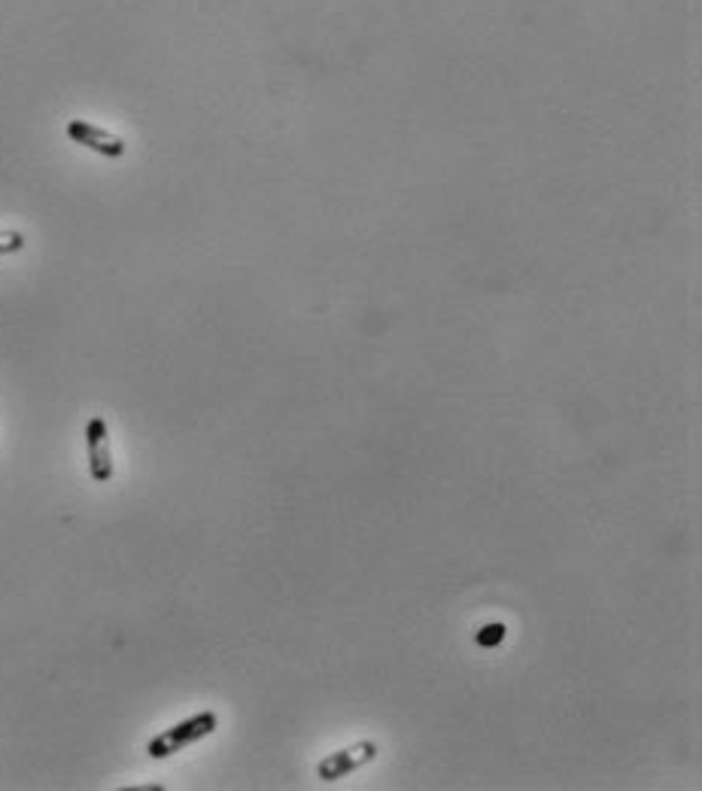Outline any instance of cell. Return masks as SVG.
Wrapping results in <instances>:
<instances>
[{
  "instance_id": "obj_4",
  "label": "cell",
  "mask_w": 702,
  "mask_h": 791,
  "mask_svg": "<svg viewBox=\"0 0 702 791\" xmlns=\"http://www.w3.org/2000/svg\"><path fill=\"white\" fill-rule=\"evenodd\" d=\"M67 138L79 143V146H86V150H92V153L107 155V158H123L125 150H128L119 135H113V131L101 128V125L86 123V119H71L67 123Z\"/></svg>"
},
{
  "instance_id": "obj_1",
  "label": "cell",
  "mask_w": 702,
  "mask_h": 791,
  "mask_svg": "<svg viewBox=\"0 0 702 791\" xmlns=\"http://www.w3.org/2000/svg\"><path fill=\"white\" fill-rule=\"evenodd\" d=\"M216 725H219V715L210 713V710L192 715V718H186L180 725H174V728L162 730L158 737H153L150 745H146V755L150 758H170V755H177L186 745L199 743L207 733H214Z\"/></svg>"
},
{
  "instance_id": "obj_3",
  "label": "cell",
  "mask_w": 702,
  "mask_h": 791,
  "mask_svg": "<svg viewBox=\"0 0 702 791\" xmlns=\"http://www.w3.org/2000/svg\"><path fill=\"white\" fill-rule=\"evenodd\" d=\"M86 445H89V472L98 484H107L113 479V454H110V430L107 420L94 414L86 423Z\"/></svg>"
},
{
  "instance_id": "obj_5",
  "label": "cell",
  "mask_w": 702,
  "mask_h": 791,
  "mask_svg": "<svg viewBox=\"0 0 702 791\" xmlns=\"http://www.w3.org/2000/svg\"><path fill=\"white\" fill-rule=\"evenodd\" d=\"M505 639V624H487V627H481L477 634H474V642L481 646V649H493V646H499Z\"/></svg>"
},
{
  "instance_id": "obj_6",
  "label": "cell",
  "mask_w": 702,
  "mask_h": 791,
  "mask_svg": "<svg viewBox=\"0 0 702 791\" xmlns=\"http://www.w3.org/2000/svg\"><path fill=\"white\" fill-rule=\"evenodd\" d=\"M18 250H25V234L16 232V229H3L0 232V256H10Z\"/></svg>"
},
{
  "instance_id": "obj_2",
  "label": "cell",
  "mask_w": 702,
  "mask_h": 791,
  "mask_svg": "<svg viewBox=\"0 0 702 791\" xmlns=\"http://www.w3.org/2000/svg\"><path fill=\"white\" fill-rule=\"evenodd\" d=\"M374 758H378V743L362 740V743H353L347 745V749L335 752V755L322 758L320 767H317V776H320L322 782H337V779H344V776L362 770V767L371 764Z\"/></svg>"
}]
</instances>
